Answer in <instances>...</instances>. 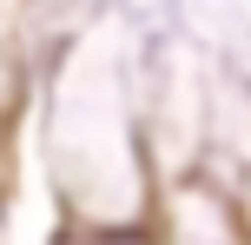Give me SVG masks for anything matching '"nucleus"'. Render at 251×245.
<instances>
[{
  "instance_id": "obj_1",
  "label": "nucleus",
  "mask_w": 251,
  "mask_h": 245,
  "mask_svg": "<svg viewBox=\"0 0 251 245\" xmlns=\"http://www.w3.org/2000/svg\"><path fill=\"white\" fill-rule=\"evenodd\" d=\"M53 245H152L139 225H66Z\"/></svg>"
}]
</instances>
